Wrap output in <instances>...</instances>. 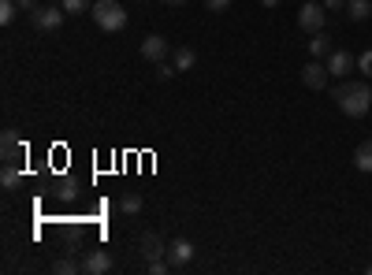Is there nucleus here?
Instances as JSON below:
<instances>
[{
  "instance_id": "f257e3e1",
  "label": "nucleus",
  "mask_w": 372,
  "mask_h": 275,
  "mask_svg": "<svg viewBox=\"0 0 372 275\" xmlns=\"http://www.w3.org/2000/svg\"><path fill=\"white\" fill-rule=\"evenodd\" d=\"M335 105L342 115H350V119H361V115L372 108V90H368V82H339L335 90Z\"/></svg>"
},
{
  "instance_id": "f03ea898",
  "label": "nucleus",
  "mask_w": 372,
  "mask_h": 275,
  "mask_svg": "<svg viewBox=\"0 0 372 275\" xmlns=\"http://www.w3.org/2000/svg\"><path fill=\"white\" fill-rule=\"evenodd\" d=\"M90 16H93V23L101 26V30H108V34H116V30H123V26H127V11H123L120 0H97Z\"/></svg>"
},
{
  "instance_id": "7ed1b4c3",
  "label": "nucleus",
  "mask_w": 372,
  "mask_h": 275,
  "mask_svg": "<svg viewBox=\"0 0 372 275\" xmlns=\"http://www.w3.org/2000/svg\"><path fill=\"white\" fill-rule=\"evenodd\" d=\"M324 19H327V8L324 4H302V11H298V26L302 30H309V34H320L324 30Z\"/></svg>"
},
{
  "instance_id": "20e7f679",
  "label": "nucleus",
  "mask_w": 372,
  "mask_h": 275,
  "mask_svg": "<svg viewBox=\"0 0 372 275\" xmlns=\"http://www.w3.org/2000/svg\"><path fill=\"white\" fill-rule=\"evenodd\" d=\"M194 257H197V250H194L190 238H171L168 242V264L171 268H186Z\"/></svg>"
},
{
  "instance_id": "39448f33",
  "label": "nucleus",
  "mask_w": 372,
  "mask_h": 275,
  "mask_svg": "<svg viewBox=\"0 0 372 275\" xmlns=\"http://www.w3.org/2000/svg\"><path fill=\"white\" fill-rule=\"evenodd\" d=\"M64 16H67L64 8H41V4L30 11V19H34V26H37V30H56V26L64 23Z\"/></svg>"
},
{
  "instance_id": "423d86ee",
  "label": "nucleus",
  "mask_w": 372,
  "mask_h": 275,
  "mask_svg": "<svg viewBox=\"0 0 372 275\" xmlns=\"http://www.w3.org/2000/svg\"><path fill=\"white\" fill-rule=\"evenodd\" d=\"M82 271L86 275H105V271H112V253L108 250H90V253H86V260H82Z\"/></svg>"
},
{
  "instance_id": "0eeeda50",
  "label": "nucleus",
  "mask_w": 372,
  "mask_h": 275,
  "mask_svg": "<svg viewBox=\"0 0 372 275\" xmlns=\"http://www.w3.org/2000/svg\"><path fill=\"white\" fill-rule=\"evenodd\" d=\"M324 64H327V71H332V75H335V78H347V75H350V71L357 67V60H354V56H350V52H342V49H332V56H327V60H324Z\"/></svg>"
},
{
  "instance_id": "6e6552de",
  "label": "nucleus",
  "mask_w": 372,
  "mask_h": 275,
  "mask_svg": "<svg viewBox=\"0 0 372 275\" xmlns=\"http://www.w3.org/2000/svg\"><path fill=\"white\" fill-rule=\"evenodd\" d=\"M164 56H168V41L161 34H149L146 41H141V60H149V64H164Z\"/></svg>"
},
{
  "instance_id": "1a4fd4ad",
  "label": "nucleus",
  "mask_w": 372,
  "mask_h": 275,
  "mask_svg": "<svg viewBox=\"0 0 372 275\" xmlns=\"http://www.w3.org/2000/svg\"><path fill=\"white\" fill-rule=\"evenodd\" d=\"M327 75H332V71H327V64H320V60H313V64L302 67V82L309 86V90H324Z\"/></svg>"
},
{
  "instance_id": "9d476101",
  "label": "nucleus",
  "mask_w": 372,
  "mask_h": 275,
  "mask_svg": "<svg viewBox=\"0 0 372 275\" xmlns=\"http://www.w3.org/2000/svg\"><path fill=\"white\" fill-rule=\"evenodd\" d=\"M138 250H141V260H146V264H149V260H161V257L168 253V245H164L161 238H156L153 230H146V235L138 238Z\"/></svg>"
},
{
  "instance_id": "9b49d317",
  "label": "nucleus",
  "mask_w": 372,
  "mask_h": 275,
  "mask_svg": "<svg viewBox=\"0 0 372 275\" xmlns=\"http://www.w3.org/2000/svg\"><path fill=\"white\" fill-rule=\"evenodd\" d=\"M23 156H26V146L19 141V134L16 130H4V164H16Z\"/></svg>"
},
{
  "instance_id": "f8f14e48",
  "label": "nucleus",
  "mask_w": 372,
  "mask_h": 275,
  "mask_svg": "<svg viewBox=\"0 0 372 275\" xmlns=\"http://www.w3.org/2000/svg\"><path fill=\"white\" fill-rule=\"evenodd\" d=\"M309 52L317 56V60H327V56H332V37H327L324 30H320V34H313V41H309Z\"/></svg>"
},
{
  "instance_id": "ddd939ff",
  "label": "nucleus",
  "mask_w": 372,
  "mask_h": 275,
  "mask_svg": "<svg viewBox=\"0 0 372 275\" xmlns=\"http://www.w3.org/2000/svg\"><path fill=\"white\" fill-rule=\"evenodd\" d=\"M354 164H357V171H372V138L357 146V153H354Z\"/></svg>"
},
{
  "instance_id": "4468645a",
  "label": "nucleus",
  "mask_w": 372,
  "mask_h": 275,
  "mask_svg": "<svg viewBox=\"0 0 372 275\" xmlns=\"http://www.w3.org/2000/svg\"><path fill=\"white\" fill-rule=\"evenodd\" d=\"M347 16H350L354 23H365V19L372 16V4H368V0H350V4H347Z\"/></svg>"
},
{
  "instance_id": "2eb2a0df",
  "label": "nucleus",
  "mask_w": 372,
  "mask_h": 275,
  "mask_svg": "<svg viewBox=\"0 0 372 275\" xmlns=\"http://www.w3.org/2000/svg\"><path fill=\"white\" fill-rule=\"evenodd\" d=\"M0 182H4V190H16V186L23 182V171L16 164H4V171H0Z\"/></svg>"
},
{
  "instance_id": "dca6fc26",
  "label": "nucleus",
  "mask_w": 372,
  "mask_h": 275,
  "mask_svg": "<svg viewBox=\"0 0 372 275\" xmlns=\"http://www.w3.org/2000/svg\"><path fill=\"white\" fill-rule=\"evenodd\" d=\"M194 64H197V52L194 49H186V45L175 49V71H190Z\"/></svg>"
},
{
  "instance_id": "f3484780",
  "label": "nucleus",
  "mask_w": 372,
  "mask_h": 275,
  "mask_svg": "<svg viewBox=\"0 0 372 275\" xmlns=\"http://www.w3.org/2000/svg\"><path fill=\"white\" fill-rule=\"evenodd\" d=\"M52 271L56 275H75V271H82V264L75 257H60V260H52Z\"/></svg>"
},
{
  "instance_id": "a211bd4d",
  "label": "nucleus",
  "mask_w": 372,
  "mask_h": 275,
  "mask_svg": "<svg viewBox=\"0 0 372 275\" xmlns=\"http://www.w3.org/2000/svg\"><path fill=\"white\" fill-rule=\"evenodd\" d=\"M19 11H23V8L16 4V0H0V23H4V26H8V23H16Z\"/></svg>"
},
{
  "instance_id": "6ab92c4d",
  "label": "nucleus",
  "mask_w": 372,
  "mask_h": 275,
  "mask_svg": "<svg viewBox=\"0 0 372 275\" xmlns=\"http://www.w3.org/2000/svg\"><path fill=\"white\" fill-rule=\"evenodd\" d=\"M56 197H60V201H75L79 197V182L75 179H64L60 186H56Z\"/></svg>"
},
{
  "instance_id": "aec40b11",
  "label": "nucleus",
  "mask_w": 372,
  "mask_h": 275,
  "mask_svg": "<svg viewBox=\"0 0 372 275\" xmlns=\"http://www.w3.org/2000/svg\"><path fill=\"white\" fill-rule=\"evenodd\" d=\"M67 16H82V11H93V0H64L60 4Z\"/></svg>"
},
{
  "instance_id": "412c9836",
  "label": "nucleus",
  "mask_w": 372,
  "mask_h": 275,
  "mask_svg": "<svg viewBox=\"0 0 372 275\" xmlns=\"http://www.w3.org/2000/svg\"><path fill=\"white\" fill-rule=\"evenodd\" d=\"M120 209H123L127 216H138V212H141V194H123Z\"/></svg>"
},
{
  "instance_id": "4be33fe9",
  "label": "nucleus",
  "mask_w": 372,
  "mask_h": 275,
  "mask_svg": "<svg viewBox=\"0 0 372 275\" xmlns=\"http://www.w3.org/2000/svg\"><path fill=\"white\" fill-rule=\"evenodd\" d=\"M357 71H361L365 78H372V49H368V52H361V56H357Z\"/></svg>"
},
{
  "instance_id": "5701e85b",
  "label": "nucleus",
  "mask_w": 372,
  "mask_h": 275,
  "mask_svg": "<svg viewBox=\"0 0 372 275\" xmlns=\"http://www.w3.org/2000/svg\"><path fill=\"white\" fill-rule=\"evenodd\" d=\"M146 271H149V275H168V271H171V264H168V260H149Z\"/></svg>"
},
{
  "instance_id": "b1692460",
  "label": "nucleus",
  "mask_w": 372,
  "mask_h": 275,
  "mask_svg": "<svg viewBox=\"0 0 372 275\" xmlns=\"http://www.w3.org/2000/svg\"><path fill=\"white\" fill-rule=\"evenodd\" d=\"M205 8L209 11H227V8H231V0H205Z\"/></svg>"
},
{
  "instance_id": "393cba45",
  "label": "nucleus",
  "mask_w": 372,
  "mask_h": 275,
  "mask_svg": "<svg viewBox=\"0 0 372 275\" xmlns=\"http://www.w3.org/2000/svg\"><path fill=\"white\" fill-rule=\"evenodd\" d=\"M156 75H161V78H171V75H175V64H161V67H156Z\"/></svg>"
},
{
  "instance_id": "a878e982",
  "label": "nucleus",
  "mask_w": 372,
  "mask_h": 275,
  "mask_svg": "<svg viewBox=\"0 0 372 275\" xmlns=\"http://www.w3.org/2000/svg\"><path fill=\"white\" fill-rule=\"evenodd\" d=\"M324 8L327 11H339V8H347V0H324Z\"/></svg>"
},
{
  "instance_id": "bb28decb",
  "label": "nucleus",
  "mask_w": 372,
  "mask_h": 275,
  "mask_svg": "<svg viewBox=\"0 0 372 275\" xmlns=\"http://www.w3.org/2000/svg\"><path fill=\"white\" fill-rule=\"evenodd\" d=\"M16 4H19L23 11H34V8H37V0H16Z\"/></svg>"
},
{
  "instance_id": "cd10ccee",
  "label": "nucleus",
  "mask_w": 372,
  "mask_h": 275,
  "mask_svg": "<svg viewBox=\"0 0 372 275\" xmlns=\"http://www.w3.org/2000/svg\"><path fill=\"white\" fill-rule=\"evenodd\" d=\"M261 4H265V8H276V4H279V0H261Z\"/></svg>"
},
{
  "instance_id": "c85d7f7f",
  "label": "nucleus",
  "mask_w": 372,
  "mask_h": 275,
  "mask_svg": "<svg viewBox=\"0 0 372 275\" xmlns=\"http://www.w3.org/2000/svg\"><path fill=\"white\" fill-rule=\"evenodd\" d=\"M164 4H186V0H164Z\"/></svg>"
},
{
  "instance_id": "c756f323",
  "label": "nucleus",
  "mask_w": 372,
  "mask_h": 275,
  "mask_svg": "<svg viewBox=\"0 0 372 275\" xmlns=\"http://www.w3.org/2000/svg\"><path fill=\"white\" fill-rule=\"evenodd\" d=\"M368 271H372V268H368Z\"/></svg>"
}]
</instances>
